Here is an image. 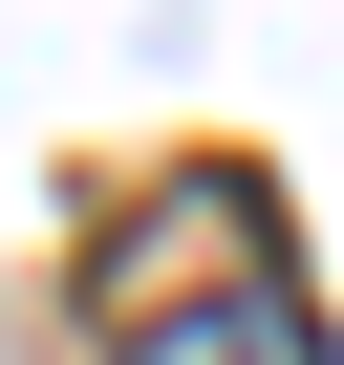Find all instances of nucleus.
<instances>
[{"label":"nucleus","instance_id":"f257e3e1","mask_svg":"<svg viewBox=\"0 0 344 365\" xmlns=\"http://www.w3.org/2000/svg\"><path fill=\"white\" fill-rule=\"evenodd\" d=\"M108 365H323V301L280 279V194L216 150V172H172V194L108 237Z\"/></svg>","mask_w":344,"mask_h":365}]
</instances>
